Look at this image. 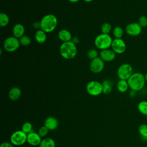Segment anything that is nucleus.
Wrapping results in <instances>:
<instances>
[{
	"mask_svg": "<svg viewBox=\"0 0 147 147\" xmlns=\"http://www.w3.org/2000/svg\"><path fill=\"white\" fill-rule=\"evenodd\" d=\"M9 17L6 13H1L0 14V26L1 27L7 26L9 23Z\"/></svg>",
	"mask_w": 147,
	"mask_h": 147,
	"instance_id": "b1692460",
	"label": "nucleus"
},
{
	"mask_svg": "<svg viewBox=\"0 0 147 147\" xmlns=\"http://www.w3.org/2000/svg\"><path fill=\"white\" fill-rule=\"evenodd\" d=\"M49 131L48 129L44 125L40 127L38 130V133L41 138H44L48 134Z\"/></svg>",
	"mask_w": 147,
	"mask_h": 147,
	"instance_id": "c85d7f7f",
	"label": "nucleus"
},
{
	"mask_svg": "<svg viewBox=\"0 0 147 147\" xmlns=\"http://www.w3.org/2000/svg\"><path fill=\"white\" fill-rule=\"evenodd\" d=\"M87 57L91 59V60H92L97 57L98 55V51H96V49H90L88 52H87Z\"/></svg>",
	"mask_w": 147,
	"mask_h": 147,
	"instance_id": "7c9ffc66",
	"label": "nucleus"
},
{
	"mask_svg": "<svg viewBox=\"0 0 147 147\" xmlns=\"http://www.w3.org/2000/svg\"><path fill=\"white\" fill-rule=\"evenodd\" d=\"M68 1H69L70 2L75 3V2H78V1H80V0H68Z\"/></svg>",
	"mask_w": 147,
	"mask_h": 147,
	"instance_id": "c9c22d12",
	"label": "nucleus"
},
{
	"mask_svg": "<svg viewBox=\"0 0 147 147\" xmlns=\"http://www.w3.org/2000/svg\"><path fill=\"white\" fill-rule=\"evenodd\" d=\"M10 141L14 146H21L27 142V134L22 130H16L11 134Z\"/></svg>",
	"mask_w": 147,
	"mask_h": 147,
	"instance_id": "39448f33",
	"label": "nucleus"
},
{
	"mask_svg": "<svg viewBox=\"0 0 147 147\" xmlns=\"http://www.w3.org/2000/svg\"><path fill=\"white\" fill-rule=\"evenodd\" d=\"M113 34L115 38H122L123 34V30L120 26H115L113 30Z\"/></svg>",
	"mask_w": 147,
	"mask_h": 147,
	"instance_id": "a878e982",
	"label": "nucleus"
},
{
	"mask_svg": "<svg viewBox=\"0 0 147 147\" xmlns=\"http://www.w3.org/2000/svg\"><path fill=\"white\" fill-rule=\"evenodd\" d=\"M13 144L9 142H3L1 144L0 147H13Z\"/></svg>",
	"mask_w": 147,
	"mask_h": 147,
	"instance_id": "2f4dec72",
	"label": "nucleus"
},
{
	"mask_svg": "<svg viewBox=\"0 0 147 147\" xmlns=\"http://www.w3.org/2000/svg\"><path fill=\"white\" fill-rule=\"evenodd\" d=\"M44 125L49 130H55L59 126V121L56 118L50 116L45 119Z\"/></svg>",
	"mask_w": 147,
	"mask_h": 147,
	"instance_id": "4468645a",
	"label": "nucleus"
},
{
	"mask_svg": "<svg viewBox=\"0 0 147 147\" xmlns=\"http://www.w3.org/2000/svg\"><path fill=\"white\" fill-rule=\"evenodd\" d=\"M111 48L116 54H122L126 51V45L122 38H115L113 40Z\"/></svg>",
	"mask_w": 147,
	"mask_h": 147,
	"instance_id": "9d476101",
	"label": "nucleus"
},
{
	"mask_svg": "<svg viewBox=\"0 0 147 147\" xmlns=\"http://www.w3.org/2000/svg\"><path fill=\"white\" fill-rule=\"evenodd\" d=\"M103 93L105 94H109L111 93L113 88V83L109 80H105L103 82Z\"/></svg>",
	"mask_w": 147,
	"mask_h": 147,
	"instance_id": "412c9836",
	"label": "nucleus"
},
{
	"mask_svg": "<svg viewBox=\"0 0 147 147\" xmlns=\"http://www.w3.org/2000/svg\"><path fill=\"white\" fill-rule=\"evenodd\" d=\"M137 109L140 114L147 116V101L142 100L137 105Z\"/></svg>",
	"mask_w": 147,
	"mask_h": 147,
	"instance_id": "4be33fe9",
	"label": "nucleus"
},
{
	"mask_svg": "<svg viewBox=\"0 0 147 147\" xmlns=\"http://www.w3.org/2000/svg\"><path fill=\"white\" fill-rule=\"evenodd\" d=\"M59 38L64 42H68L72 41V34L67 29H61L58 33Z\"/></svg>",
	"mask_w": 147,
	"mask_h": 147,
	"instance_id": "f3484780",
	"label": "nucleus"
},
{
	"mask_svg": "<svg viewBox=\"0 0 147 147\" xmlns=\"http://www.w3.org/2000/svg\"><path fill=\"white\" fill-rule=\"evenodd\" d=\"M35 40L39 44H42L47 40V33L41 29L37 30L34 35Z\"/></svg>",
	"mask_w": 147,
	"mask_h": 147,
	"instance_id": "a211bd4d",
	"label": "nucleus"
},
{
	"mask_svg": "<svg viewBox=\"0 0 147 147\" xmlns=\"http://www.w3.org/2000/svg\"><path fill=\"white\" fill-rule=\"evenodd\" d=\"M21 130L27 135L33 131V125L30 122H26L23 123L21 127Z\"/></svg>",
	"mask_w": 147,
	"mask_h": 147,
	"instance_id": "393cba45",
	"label": "nucleus"
},
{
	"mask_svg": "<svg viewBox=\"0 0 147 147\" xmlns=\"http://www.w3.org/2000/svg\"><path fill=\"white\" fill-rule=\"evenodd\" d=\"M20 44L24 46L29 45L31 43V38L27 35H24L19 38Z\"/></svg>",
	"mask_w": 147,
	"mask_h": 147,
	"instance_id": "bb28decb",
	"label": "nucleus"
},
{
	"mask_svg": "<svg viewBox=\"0 0 147 147\" xmlns=\"http://www.w3.org/2000/svg\"><path fill=\"white\" fill-rule=\"evenodd\" d=\"M112 27L110 24L108 22H105L102 24L101 26V31L102 33L104 34H109L110 32L111 31Z\"/></svg>",
	"mask_w": 147,
	"mask_h": 147,
	"instance_id": "cd10ccee",
	"label": "nucleus"
},
{
	"mask_svg": "<svg viewBox=\"0 0 147 147\" xmlns=\"http://www.w3.org/2000/svg\"><path fill=\"white\" fill-rule=\"evenodd\" d=\"M117 88L118 91L121 93H124L126 92L129 88L127 80L119 79V80L117 83Z\"/></svg>",
	"mask_w": 147,
	"mask_h": 147,
	"instance_id": "6ab92c4d",
	"label": "nucleus"
},
{
	"mask_svg": "<svg viewBox=\"0 0 147 147\" xmlns=\"http://www.w3.org/2000/svg\"><path fill=\"white\" fill-rule=\"evenodd\" d=\"M144 77H145V80L146 82H147V73L144 75Z\"/></svg>",
	"mask_w": 147,
	"mask_h": 147,
	"instance_id": "e433bc0d",
	"label": "nucleus"
},
{
	"mask_svg": "<svg viewBox=\"0 0 147 147\" xmlns=\"http://www.w3.org/2000/svg\"><path fill=\"white\" fill-rule=\"evenodd\" d=\"M21 95V91L17 87H12L9 91L8 96L10 100L13 101L17 100Z\"/></svg>",
	"mask_w": 147,
	"mask_h": 147,
	"instance_id": "dca6fc26",
	"label": "nucleus"
},
{
	"mask_svg": "<svg viewBox=\"0 0 147 147\" xmlns=\"http://www.w3.org/2000/svg\"><path fill=\"white\" fill-rule=\"evenodd\" d=\"M138 23L142 28L146 27L147 26V17L144 15L140 16L138 18Z\"/></svg>",
	"mask_w": 147,
	"mask_h": 147,
	"instance_id": "c756f323",
	"label": "nucleus"
},
{
	"mask_svg": "<svg viewBox=\"0 0 147 147\" xmlns=\"http://www.w3.org/2000/svg\"><path fill=\"white\" fill-rule=\"evenodd\" d=\"M56 143L55 140L49 137H46L42 139L39 147H55Z\"/></svg>",
	"mask_w": 147,
	"mask_h": 147,
	"instance_id": "aec40b11",
	"label": "nucleus"
},
{
	"mask_svg": "<svg viewBox=\"0 0 147 147\" xmlns=\"http://www.w3.org/2000/svg\"><path fill=\"white\" fill-rule=\"evenodd\" d=\"M42 140V138L38 133L32 131L27 135V142L31 146H39Z\"/></svg>",
	"mask_w": 147,
	"mask_h": 147,
	"instance_id": "ddd939ff",
	"label": "nucleus"
},
{
	"mask_svg": "<svg viewBox=\"0 0 147 147\" xmlns=\"http://www.w3.org/2000/svg\"><path fill=\"white\" fill-rule=\"evenodd\" d=\"M146 120H147V116H146Z\"/></svg>",
	"mask_w": 147,
	"mask_h": 147,
	"instance_id": "58836bf2",
	"label": "nucleus"
},
{
	"mask_svg": "<svg viewBox=\"0 0 147 147\" xmlns=\"http://www.w3.org/2000/svg\"><path fill=\"white\" fill-rule=\"evenodd\" d=\"M133 74V69L131 65L124 63L121 65L117 69V76L121 80H126Z\"/></svg>",
	"mask_w": 147,
	"mask_h": 147,
	"instance_id": "0eeeda50",
	"label": "nucleus"
},
{
	"mask_svg": "<svg viewBox=\"0 0 147 147\" xmlns=\"http://www.w3.org/2000/svg\"><path fill=\"white\" fill-rule=\"evenodd\" d=\"M104 67L105 61L100 57H97L91 60L90 65L91 71L94 74L100 73L103 69Z\"/></svg>",
	"mask_w": 147,
	"mask_h": 147,
	"instance_id": "1a4fd4ad",
	"label": "nucleus"
},
{
	"mask_svg": "<svg viewBox=\"0 0 147 147\" xmlns=\"http://www.w3.org/2000/svg\"><path fill=\"white\" fill-rule=\"evenodd\" d=\"M86 90L88 94L91 96H98L103 93L102 84L96 80L90 81L86 86Z\"/></svg>",
	"mask_w": 147,
	"mask_h": 147,
	"instance_id": "423d86ee",
	"label": "nucleus"
},
{
	"mask_svg": "<svg viewBox=\"0 0 147 147\" xmlns=\"http://www.w3.org/2000/svg\"><path fill=\"white\" fill-rule=\"evenodd\" d=\"M25 28L21 24H16L13 28V36L17 38H21L24 35Z\"/></svg>",
	"mask_w": 147,
	"mask_h": 147,
	"instance_id": "2eb2a0df",
	"label": "nucleus"
},
{
	"mask_svg": "<svg viewBox=\"0 0 147 147\" xmlns=\"http://www.w3.org/2000/svg\"><path fill=\"white\" fill-rule=\"evenodd\" d=\"M127 82L129 88L133 91H139L145 86L146 81L144 75L140 72L133 73L128 79Z\"/></svg>",
	"mask_w": 147,
	"mask_h": 147,
	"instance_id": "f257e3e1",
	"label": "nucleus"
},
{
	"mask_svg": "<svg viewBox=\"0 0 147 147\" xmlns=\"http://www.w3.org/2000/svg\"><path fill=\"white\" fill-rule=\"evenodd\" d=\"M136 91L131 90V91H130V96H132V97H133V96H134L135 95H136Z\"/></svg>",
	"mask_w": 147,
	"mask_h": 147,
	"instance_id": "72a5a7b5",
	"label": "nucleus"
},
{
	"mask_svg": "<svg viewBox=\"0 0 147 147\" xmlns=\"http://www.w3.org/2000/svg\"><path fill=\"white\" fill-rule=\"evenodd\" d=\"M84 2H92L93 0H83Z\"/></svg>",
	"mask_w": 147,
	"mask_h": 147,
	"instance_id": "4c0bfd02",
	"label": "nucleus"
},
{
	"mask_svg": "<svg viewBox=\"0 0 147 147\" xmlns=\"http://www.w3.org/2000/svg\"><path fill=\"white\" fill-rule=\"evenodd\" d=\"M138 133L141 137L144 140H147V124L140 125L138 129Z\"/></svg>",
	"mask_w": 147,
	"mask_h": 147,
	"instance_id": "5701e85b",
	"label": "nucleus"
},
{
	"mask_svg": "<svg viewBox=\"0 0 147 147\" xmlns=\"http://www.w3.org/2000/svg\"><path fill=\"white\" fill-rule=\"evenodd\" d=\"M73 39H74V40H72V42H74L75 44H76V43L78 42L79 40H78V38L77 37H74V38H73Z\"/></svg>",
	"mask_w": 147,
	"mask_h": 147,
	"instance_id": "f704fd0d",
	"label": "nucleus"
},
{
	"mask_svg": "<svg viewBox=\"0 0 147 147\" xmlns=\"http://www.w3.org/2000/svg\"><path fill=\"white\" fill-rule=\"evenodd\" d=\"M142 28L138 22H133L128 24L125 27L126 33L131 36H137L142 32Z\"/></svg>",
	"mask_w": 147,
	"mask_h": 147,
	"instance_id": "9b49d317",
	"label": "nucleus"
},
{
	"mask_svg": "<svg viewBox=\"0 0 147 147\" xmlns=\"http://www.w3.org/2000/svg\"><path fill=\"white\" fill-rule=\"evenodd\" d=\"M41 29L46 33L53 32L57 26V19L56 17L52 14H48L44 16L41 21Z\"/></svg>",
	"mask_w": 147,
	"mask_h": 147,
	"instance_id": "7ed1b4c3",
	"label": "nucleus"
},
{
	"mask_svg": "<svg viewBox=\"0 0 147 147\" xmlns=\"http://www.w3.org/2000/svg\"><path fill=\"white\" fill-rule=\"evenodd\" d=\"M20 42L18 38L14 36L7 37L3 42L4 49L9 52H13L18 49L20 46Z\"/></svg>",
	"mask_w": 147,
	"mask_h": 147,
	"instance_id": "6e6552de",
	"label": "nucleus"
},
{
	"mask_svg": "<svg viewBox=\"0 0 147 147\" xmlns=\"http://www.w3.org/2000/svg\"><path fill=\"white\" fill-rule=\"evenodd\" d=\"M100 57L106 62H110L114 60L116 57V53L112 49L102 50L99 53Z\"/></svg>",
	"mask_w": 147,
	"mask_h": 147,
	"instance_id": "f8f14e48",
	"label": "nucleus"
},
{
	"mask_svg": "<svg viewBox=\"0 0 147 147\" xmlns=\"http://www.w3.org/2000/svg\"><path fill=\"white\" fill-rule=\"evenodd\" d=\"M113 40L109 34L101 33L95 38L94 44L98 49L102 51L110 48Z\"/></svg>",
	"mask_w": 147,
	"mask_h": 147,
	"instance_id": "20e7f679",
	"label": "nucleus"
},
{
	"mask_svg": "<svg viewBox=\"0 0 147 147\" xmlns=\"http://www.w3.org/2000/svg\"><path fill=\"white\" fill-rule=\"evenodd\" d=\"M59 51L61 56L67 60L74 59L77 54L76 44L72 41L63 42L60 47Z\"/></svg>",
	"mask_w": 147,
	"mask_h": 147,
	"instance_id": "f03ea898",
	"label": "nucleus"
},
{
	"mask_svg": "<svg viewBox=\"0 0 147 147\" xmlns=\"http://www.w3.org/2000/svg\"><path fill=\"white\" fill-rule=\"evenodd\" d=\"M33 27L36 29H41V25H40V22H35L33 24ZM39 30V29H38Z\"/></svg>",
	"mask_w": 147,
	"mask_h": 147,
	"instance_id": "473e14b6",
	"label": "nucleus"
}]
</instances>
